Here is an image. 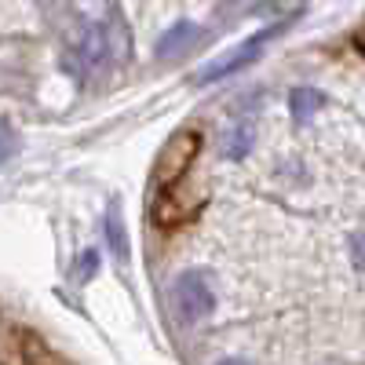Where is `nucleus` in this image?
Instances as JSON below:
<instances>
[{
    "label": "nucleus",
    "mask_w": 365,
    "mask_h": 365,
    "mask_svg": "<svg viewBox=\"0 0 365 365\" xmlns=\"http://www.w3.org/2000/svg\"><path fill=\"white\" fill-rule=\"evenodd\" d=\"M103 51H106V34H103L99 26H91L88 29V41H84V58H88V63H99Z\"/></svg>",
    "instance_id": "6e6552de"
},
{
    "label": "nucleus",
    "mask_w": 365,
    "mask_h": 365,
    "mask_svg": "<svg viewBox=\"0 0 365 365\" xmlns=\"http://www.w3.org/2000/svg\"><path fill=\"white\" fill-rule=\"evenodd\" d=\"M303 4H307V0H259L256 11H270V15H282V19H289V15L303 11Z\"/></svg>",
    "instance_id": "0eeeda50"
},
{
    "label": "nucleus",
    "mask_w": 365,
    "mask_h": 365,
    "mask_svg": "<svg viewBox=\"0 0 365 365\" xmlns=\"http://www.w3.org/2000/svg\"><path fill=\"white\" fill-rule=\"evenodd\" d=\"M197 41V26L194 22H175L172 29H165V37L158 41V55L165 58V55H179L187 44H194Z\"/></svg>",
    "instance_id": "39448f33"
},
{
    "label": "nucleus",
    "mask_w": 365,
    "mask_h": 365,
    "mask_svg": "<svg viewBox=\"0 0 365 365\" xmlns=\"http://www.w3.org/2000/svg\"><path fill=\"white\" fill-rule=\"evenodd\" d=\"M220 365H249V361H241V358H223Z\"/></svg>",
    "instance_id": "ddd939ff"
},
{
    "label": "nucleus",
    "mask_w": 365,
    "mask_h": 365,
    "mask_svg": "<svg viewBox=\"0 0 365 365\" xmlns=\"http://www.w3.org/2000/svg\"><path fill=\"white\" fill-rule=\"evenodd\" d=\"M274 37V29H263V34H256V37H249L245 44H237L230 55H223V58H216V63H208L201 73H197V81L201 84H212V81H220V77H230V73H237L241 66H249L252 58L259 55V48L267 44Z\"/></svg>",
    "instance_id": "7ed1b4c3"
},
{
    "label": "nucleus",
    "mask_w": 365,
    "mask_h": 365,
    "mask_svg": "<svg viewBox=\"0 0 365 365\" xmlns=\"http://www.w3.org/2000/svg\"><path fill=\"white\" fill-rule=\"evenodd\" d=\"M106 245H110V252L125 263L128 259V234H125V220H120V205L113 201L110 205V212H106Z\"/></svg>",
    "instance_id": "20e7f679"
},
{
    "label": "nucleus",
    "mask_w": 365,
    "mask_h": 365,
    "mask_svg": "<svg viewBox=\"0 0 365 365\" xmlns=\"http://www.w3.org/2000/svg\"><path fill=\"white\" fill-rule=\"evenodd\" d=\"M15 154V132L8 120H0V161H8Z\"/></svg>",
    "instance_id": "9d476101"
},
{
    "label": "nucleus",
    "mask_w": 365,
    "mask_h": 365,
    "mask_svg": "<svg viewBox=\"0 0 365 365\" xmlns=\"http://www.w3.org/2000/svg\"><path fill=\"white\" fill-rule=\"evenodd\" d=\"M96 267H99V256H96V252H91V249H88V252H81V259L73 263V282H77V285H84V282L91 278V274H96Z\"/></svg>",
    "instance_id": "1a4fd4ad"
},
{
    "label": "nucleus",
    "mask_w": 365,
    "mask_h": 365,
    "mask_svg": "<svg viewBox=\"0 0 365 365\" xmlns=\"http://www.w3.org/2000/svg\"><path fill=\"white\" fill-rule=\"evenodd\" d=\"M201 154V132L197 128H179L165 150L158 158V168H154V187H158V197L161 194H172L179 187V179L187 175V168L194 165V158Z\"/></svg>",
    "instance_id": "f257e3e1"
},
{
    "label": "nucleus",
    "mask_w": 365,
    "mask_h": 365,
    "mask_svg": "<svg viewBox=\"0 0 365 365\" xmlns=\"http://www.w3.org/2000/svg\"><path fill=\"white\" fill-rule=\"evenodd\" d=\"M172 303H175V314L179 322H205L212 311H216V296H212V285L201 270H187L179 274L175 285H172Z\"/></svg>",
    "instance_id": "f03ea898"
},
{
    "label": "nucleus",
    "mask_w": 365,
    "mask_h": 365,
    "mask_svg": "<svg viewBox=\"0 0 365 365\" xmlns=\"http://www.w3.org/2000/svg\"><path fill=\"white\" fill-rule=\"evenodd\" d=\"M289 106H292V117H296V120H307V117L322 106V96H318L314 88H296L292 99H289Z\"/></svg>",
    "instance_id": "423d86ee"
},
{
    "label": "nucleus",
    "mask_w": 365,
    "mask_h": 365,
    "mask_svg": "<svg viewBox=\"0 0 365 365\" xmlns=\"http://www.w3.org/2000/svg\"><path fill=\"white\" fill-rule=\"evenodd\" d=\"M351 252H354V267H361V234L351 237Z\"/></svg>",
    "instance_id": "f8f14e48"
},
{
    "label": "nucleus",
    "mask_w": 365,
    "mask_h": 365,
    "mask_svg": "<svg viewBox=\"0 0 365 365\" xmlns=\"http://www.w3.org/2000/svg\"><path fill=\"white\" fill-rule=\"evenodd\" d=\"M245 150H249V128H241V132L234 135V143H230V150H227V154H230V158H241Z\"/></svg>",
    "instance_id": "9b49d317"
}]
</instances>
